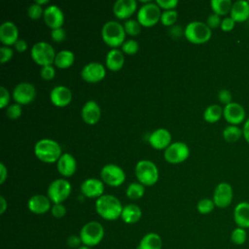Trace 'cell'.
<instances>
[{
    "label": "cell",
    "instance_id": "24",
    "mask_svg": "<svg viewBox=\"0 0 249 249\" xmlns=\"http://www.w3.org/2000/svg\"><path fill=\"white\" fill-rule=\"evenodd\" d=\"M56 168L62 176L70 177L77 169L76 159L69 153H63L56 161Z\"/></svg>",
    "mask_w": 249,
    "mask_h": 249
},
{
    "label": "cell",
    "instance_id": "14",
    "mask_svg": "<svg viewBox=\"0 0 249 249\" xmlns=\"http://www.w3.org/2000/svg\"><path fill=\"white\" fill-rule=\"evenodd\" d=\"M223 117L229 124L238 125L246 121V111L241 104L232 101L224 107Z\"/></svg>",
    "mask_w": 249,
    "mask_h": 249
},
{
    "label": "cell",
    "instance_id": "22",
    "mask_svg": "<svg viewBox=\"0 0 249 249\" xmlns=\"http://www.w3.org/2000/svg\"><path fill=\"white\" fill-rule=\"evenodd\" d=\"M81 116L87 124H95L100 120L101 109L94 100H89L84 104Z\"/></svg>",
    "mask_w": 249,
    "mask_h": 249
},
{
    "label": "cell",
    "instance_id": "44",
    "mask_svg": "<svg viewBox=\"0 0 249 249\" xmlns=\"http://www.w3.org/2000/svg\"><path fill=\"white\" fill-rule=\"evenodd\" d=\"M218 99L219 101L224 104L225 106L232 102V95L229 89H223L218 92Z\"/></svg>",
    "mask_w": 249,
    "mask_h": 249
},
{
    "label": "cell",
    "instance_id": "54",
    "mask_svg": "<svg viewBox=\"0 0 249 249\" xmlns=\"http://www.w3.org/2000/svg\"><path fill=\"white\" fill-rule=\"evenodd\" d=\"M242 131H243V137L245 141L249 144V118H247L246 121L244 122Z\"/></svg>",
    "mask_w": 249,
    "mask_h": 249
},
{
    "label": "cell",
    "instance_id": "29",
    "mask_svg": "<svg viewBox=\"0 0 249 249\" xmlns=\"http://www.w3.org/2000/svg\"><path fill=\"white\" fill-rule=\"evenodd\" d=\"M162 239L156 232L146 233L139 241L137 249H161Z\"/></svg>",
    "mask_w": 249,
    "mask_h": 249
},
{
    "label": "cell",
    "instance_id": "13",
    "mask_svg": "<svg viewBox=\"0 0 249 249\" xmlns=\"http://www.w3.org/2000/svg\"><path fill=\"white\" fill-rule=\"evenodd\" d=\"M12 94L16 103L27 105L34 100L36 96V89L32 84L22 82L15 87Z\"/></svg>",
    "mask_w": 249,
    "mask_h": 249
},
{
    "label": "cell",
    "instance_id": "38",
    "mask_svg": "<svg viewBox=\"0 0 249 249\" xmlns=\"http://www.w3.org/2000/svg\"><path fill=\"white\" fill-rule=\"evenodd\" d=\"M125 33L130 36H136L141 32V24L136 19H127L124 24Z\"/></svg>",
    "mask_w": 249,
    "mask_h": 249
},
{
    "label": "cell",
    "instance_id": "43",
    "mask_svg": "<svg viewBox=\"0 0 249 249\" xmlns=\"http://www.w3.org/2000/svg\"><path fill=\"white\" fill-rule=\"evenodd\" d=\"M51 213L54 218L60 219V218H63L65 216L66 208L62 203H55L52 206Z\"/></svg>",
    "mask_w": 249,
    "mask_h": 249
},
{
    "label": "cell",
    "instance_id": "5",
    "mask_svg": "<svg viewBox=\"0 0 249 249\" xmlns=\"http://www.w3.org/2000/svg\"><path fill=\"white\" fill-rule=\"evenodd\" d=\"M104 233V228L99 222L89 221L82 227L79 235L83 245L94 247L102 241Z\"/></svg>",
    "mask_w": 249,
    "mask_h": 249
},
{
    "label": "cell",
    "instance_id": "21",
    "mask_svg": "<svg viewBox=\"0 0 249 249\" xmlns=\"http://www.w3.org/2000/svg\"><path fill=\"white\" fill-rule=\"evenodd\" d=\"M50 99L54 106L65 107L72 100V92L65 86H56L51 90Z\"/></svg>",
    "mask_w": 249,
    "mask_h": 249
},
{
    "label": "cell",
    "instance_id": "26",
    "mask_svg": "<svg viewBox=\"0 0 249 249\" xmlns=\"http://www.w3.org/2000/svg\"><path fill=\"white\" fill-rule=\"evenodd\" d=\"M230 17L235 22H244L249 18V2L238 0L232 3Z\"/></svg>",
    "mask_w": 249,
    "mask_h": 249
},
{
    "label": "cell",
    "instance_id": "19",
    "mask_svg": "<svg viewBox=\"0 0 249 249\" xmlns=\"http://www.w3.org/2000/svg\"><path fill=\"white\" fill-rule=\"evenodd\" d=\"M51 199L48 196L45 195H34L32 196L27 202L28 210L34 214H45L48 211H51Z\"/></svg>",
    "mask_w": 249,
    "mask_h": 249
},
{
    "label": "cell",
    "instance_id": "49",
    "mask_svg": "<svg viewBox=\"0 0 249 249\" xmlns=\"http://www.w3.org/2000/svg\"><path fill=\"white\" fill-rule=\"evenodd\" d=\"M221 22H222V19L220 18V16L216 15V14H211L208 16L207 19H206V24L209 26V28H217L221 25Z\"/></svg>",
    "mask_w": 249,
    "mask_h": 249
},
{
    "label": "cell",
    "instance_id": "23",
    "mask_svg": "<svg viewBox=\"0 0 249 249\" xmlns=\"http://www.w3.org/2000/svg\"><path fill=\"white\" fill-rule=\"evenodd\" d=\"M137 2L135 0H118L113 5V13L116 18L125 19L136 11Z\"/></svg>",
    "mask_w": 249,
    "mask_h": 249
},
{
    "label": "cell",
    "instance_id": "47",
    "mask_svg": "<svg viewBox=\"0 0 249 249\" xmlns=\"http://www.w3.org/2000/svg\"><path fill=\"white\" fill-rule=\"evenodd\" d=\"M156 3L160 8L163 9L164 11L174 10L178 5L177 0H157Z\"/></svg>",
    "mask_w": 249,
    "mask_h": 249
},
{
    "label": "cell",
    "instance_id": "4",
    "mask_svg": "<svg viewBox=\"0 0 249 249\" xmlns=\"http://www.w3.org/2000/svg\"><path fill=\"white\" fill-rule=\"evenodd\" d=\"M184 36L193 44H204L210 40L212 31L206 23L195 20L187 24L184 30Z\"/></svg>",
    "mask_w": 249,
    "mask_h": 249
},
{
    "label": "cell",
    "instance_id": "58",
    "mask_svg": "<svg viewBox=\"0 0 249 249\" xmlns=\"http://www.w3.org/2000/svg\"><path fill=\"white\" fill-rule=\"evenodd\" d=\"M248 2H249V1H248Z\"/></svg>",
    "mask_w": 249,
    "mask_h": 249
},
{
    "label": "cell",
    "instance_id": "51",
    "mask_svg": "<svg viewBox=\"0 0 249 249\" xmlns=\"http://www.w3.org/2000/svg\"><path fill=\"white\" fill-rule=\"evenodd\" d=\"M66 243L69 247L76 248V249H78L81 245H83L82 240L80 238V235H75V234L68 236V238L66 240Z\"/></svg>",
    "mask_w": 249,
    "mask_h": 249
},
{
    "label": "cell",
    "instance_id": "52",
    "mask_svg": "<svg viewBox=\"0 0 249 249\" xmlns=\"http://www.w3.org/2000/svg\"><path fill=\"white\" fill-rule=\"evenodd\" d=\"M14 46L18 53H23L27 50V43L23 39H18Z\"/></svg>",
    "mask_w": 249,
    "mask_h": 249
},
{
    "label": "cell",
    "instance_id": "57",
    "mask_svg": "<svg viewBox=\"0 0 249 249\" xmlns=\"http://www.w3.org/2000/svg\"><path fill=\"white\" fill-rule=\"evenodd\" d=\"M78 249H92V247H89V246H87V245H81Z\"/></svg>",
    "mask_w": 249,
    "mask_h": 249
},
{
    "label": "cell",
    "instance_id": "34",
    "mask_svg": "<svg viewBox=\"0 0 249 249\" xmlns=\"http://www.w3.org/2000/svg\"><path fill=\"white\" fill-rule=\"evenodd\" d=\"M145 193V186L141 183H131L127 186L125 190L126 196L131 200H136L141 198Z\"/></svg>",
    "mask_w": 249,
    "mask_h": 249
},
{
    "label": "cell",
    "instance_id": "17",
    "mask_svg": "<svg viewBox=\"0 0 249 249\" xmlns=\"http://www.w3.org/2000/svg\"><path fill=\"white\" fill-rule=\"evenodd\" d=\"M80 190L84 196L97 199L103 196L104 185L103 182L97 178H88L81 184Z\"/></svg>",
    "mask_w": 249,
    "mask_h": 249
},
{
    "label": "cell",
    "instance_id": "7",
    "mask_svg": "<svg viewBox=\"0 0 249 249\" xmlns=\"http://www.w3.org/2000/svg\"><path fill=\"white\" fill-rule=\"evenodd\" d=\"M30 55L36 64L43 67L47 65H53L54 63L56 53L51 44L40 41L32 46Z\"/></svg>",
    "mask_w": 249,
    "mask_h": 249
},
{
    "label": "cell",
    "instance_id": "18",
    "mask_svg": "<svg viewBox=\"0 0 249 249\" xmlns=\"http://www.w3.org/2000/svg\"><path fill=\"white\" fill-rule=\"evenodd\" d=\"M150 145L156 150H165L171 144V133L166 128H158L149 136Z\"/></svg>",
    "mask_w": 249,
    "mask_h": 249
},
{
    "label": "cell",
    "instance_id": "36",
    "mask_svg": "<svg viewBox=\"0 0 249 249\" xmlns=\"http://www.w3.org/2000/svg\"><path fill=\"white\" fill-rule=\"evenodd\" d=\"M214 207H215L214 201L213 199H210V198H202L196 204V210L198 211V213L202 215L211 213L214 210Z\"/></svg>",
    "mask_w": 249,
    "mask_h": 249
},
{
    "label": "cell",
    "instance_id": "3",
    "mask_svg": "<svg viewBox=\"0 0 249 249\" xmlns=\"http://www.w3.org/2000/svg\"><path fill=\"white\" fill-rule=\"evenodd\" d=\"M125 30L123 24L116 20H109L105 22L101 29V37L104 43L112 49L122 47L125 39Z\"/></svg>",
    "mask_w": 249,
    "mask_h": 249
},
{
    "label": "cell",
    "instance_id": "10",
    "mask_svg": "<svg viewBox=\"0 0 249 249\" xmlns=\"http://www.w3.org/2000/svg\"><path fill=\"white\" fill-rule=\"evenodd\" d=\"M190 156V149L184 142L171 143L163 153L164 160L172 164H178L185 161Z\"/></svg>",
    "mask_w": 249,
    "mask_h": 249
},
{
    "label": "cell",
    "instance_id": "30",
    "mask_svg": "<svg viewBox=\"0 0 249 249\" xmlns=\"http://www.w3.org/2000/svg\"><path fill=\"white\" fill-rule=\"evenodd\" d=\"M75 60L74 53L69 50H62L58 52L54 58V65L59 69L69 68Z\"/></svg>",
    "mask_w": 249,
    "mask_h": 249
},
{
    "label": "cell",
    "instance_id": "31",
    "mask_svg": "<svg viewBox=\"0 0 249 249\" xmlns=\"http://www.w3.org/2000/svg\"><path fill=\"white\" fill-rule=\"evenodd\" d=\"M223 110L220 105L218 104H212L205 108L203 112V119L205 122L209 124H214L218 122L223 117Z\"/></svg>",
    "mask_w": 249,
    "mask_h": 249
},
{
    "label": "cell",
    "instance_id": "6",
    "mask_svg": "<svg viewBox=\"0 0 249 249\" xmlns=\"http://www.w3.org/2000/svg\"><path fill=\"white\" fill-rule=\"evenodd\" d=\"M135 176L139 183L150 187L158 182L159 170L153 161L141 160L135 165Z\"/></svg>",
    "mask_w": 249,
    "mask_h": 249
},
{
    "label": "cell",
    "instance_id": "37",
    "mask_svg": "<svg viewBox=\"0 0 249 249\" xmlns=\"http://www.w3.org/2000/svg\"><path fill=\"white\" fill-rule=\"evenodd\" d=\"M178 18V13L175 10L163 11L160 16V22L164 26H171L173 25Z\"/></svg>",
    "mask_w": 249,
    "mask_h": 249
},
{
    "label": "cell",
    "instance_id": "25",
    "mask_svg": "<svg viewBox=\"0 0 249 249\" xmlns=\"http://www.w3.org/2000/svg\"><path fill=\"white\" fill-rule=\"evenodd\" d=\"M233 221L236 227L242 229L249 228V202L240 201L233 209Z\"/></svg>",
    "mask_w": 249,
    "mask_h": 249
},
{
    "label": "cell",
    "instance_id": "56",
    "mask_svg": "<svg viewBox=\"0 0 249 249\" xmlns=\"http://www.w3.org/2000/svg\"><path fill=\"white\" fill-rule=\"evenodd\" d=\"M35 3H37V4L40 5V6H42V5L48 4V3H49V0H36Z\"/></svg>",
    "mask_w": 249,
    "mask_h": 249
},
{
    "label": "cell",
    "instance_id": "16",
    "mask_svg": "<svg viewBox=\"0 0 249 249\" xmlns=\"http://www.w3.org/2000/svg\"><path fill=\"white\" fill-rule=\"evenodd\" d=\"M44 21L52 30L62 27L64 23V14L56 5H50L44 10Z\"/></svg>",
    "mask_w": 249,
    "mask_h": 249
},
{
    "label": "cell",
    "instance_id": "33",
    "mask_svg": "<svg viewBox=\"0 0 249 249\" xmlns=\"http://www.w3.org/2000/svg\"><path fill=\"white\" fill-rule=\"evenodd\" d=\"M211 9L214 14L218 16H227L231 13L232 2L231 0H211Z\"/></svg>",
    "mask_w": 249,
    "mask_h": 249
},
{
    "label": "cell",
    "instance_id": "42",
    "mask_svg": "<svg viewBox=\"0 0 249 249\" xmlns=\"http://www.w3.org/2000/svg\"><path fill=\"white\" fill-rule=\"evenodd\" d=\"M40 76L45 81H51L55 76V70L53 65L43 66L40 70Z\"/></svg>",
    "mask_w": 249,
    "mask_h": 249
},
{
    "label": "cell",
    "instance_id": "35",
    "mask_svg": "<svg viewBox=\"0 0 249 249\" xmlns=\"http://www.w3.org/2000/svg\"><path fill=\"white\" fill-rule=\"evenodd\" d=\"M247 231L245 229L236 227L231 232V240L235 245H242L246 242Z\"/></svg>",
    "mask_w": 249,
    "mask_h": 249
},
{
    "label": "cell",
    "instance_id": "1",
    "mask_svg": "<svg viewBox=\"0 0 249 249\" xmlns=\"http://www.w3.org/2000/svg\"><path fill=\"white\" fill-rule=\"evenodd\" d=\"M123 208L120 199L112 195H103L95 201L97 214L107 221H115L121 218Z\"/></svg>",
    "mask_w": 249,
    "mask_h": 249
},
{
    "label": "cell",
    "instance_id": "11",
    "mask_svg": "<svg viewBox=\"0 0 249 249\" xmlns=\"http://www.w3.org/2000/svg\"><path fill=\"white\" fill-rule=\"evenodd\" d=\"M102 182L111 187H119L125 180V173L122 167L114 163L105 164L100 171Z\"/></svg>",
    "mask_w": 249,
    "mask_h": 249
},
{
    "label": "cell",
    "instance_id": "12",
    "mask_svg": "<svg viewBox=\"0 0 249 249\" xmlns=\"http://www.w3.org/2000/svg\"><path fill=\"white\" fill-rule=\"evenodd\" d=\"M212 199L218 208H227L230 206L233 199V190L231 184L227 182L219 183L214 189Z\"/></svg>",
    "mask_w": 249,
    "mask_h": 249
},
{
    "label": "cell",
    "instance_id": "39",
    "mask_svg": "<svg viewBox=\"0 0 249 249\" xmlns=\"http://www.w3.org/2000/svg\"><path fill=\"white\" fill-rule=\"evenodd\" d=\"M139 51V44L137 41L133 39L125 40L124 43L122 45V52L125 54H135Z\"/></svg>",
    "mask_w": 249,
    "mask_h": 249
},
{
    "label": "cell",
    "instance_id": "9",
    "mask_svg": "<svg viewBox=\"0 0 249 249\" xmlns=\"http://www.w3.org/2000/svg\"><path fill=\"white\" fill-rule=\"evenodd\" d=\"M160 8L157 3H146L140 7L137 12V20L144 27H151L160 20Z\"/></svg>",
    "mask_w": 249,
    "mask_h": 249
},
{
    "label": "cell",
    "instance_id": "2",
    "mask_svg": "<svg viewBox=\"0 0 249 249\" xmlns=\"http://www.w3.org/2000/svg\"><path fill=\"white\" fill-rule=\"evenodd\" d=\"M34 154L38 160L46 163H53L57 161L62 155L60 145L49 138H44L36 142L34 146Z\"/></svg>",
    "mask_w": 249,
    "mask_h": 249
},
{
    "label": "cell",
    "instance_id": "15",
    "mask_svg": "<svg viewBox=\"0 0 249 249\" xmlns=\"http://www.w3.org/2000/svg\"><path fill=\"white\" fill-rule=\"evenodd\" d=\"M106 76V70L100 62H89L81 70V77L88 83H98Z\"/></svg>",
    "mask_w": 249,
    "mask_h": 249
},
{
    "label": "cell",
    "instance_id": "53",
    "mask_svg": "<svg viewBox=\"0 0 249 249\" xmlns=\"http://www.w3.org/2000/svg\"><path fill=\"white\" fill-rule=\"evenodd\" d=\"M8 177V170L7 167L3 162L0 163V184H3Z\"/></svg>",
    "mask_w": 249,
    "mask_h": 249
},
{
    "label": "cell",
    "instance_id": "27",
    "mask_svg": "<svg viewBox=\"0 0 249 249\" xmlns=\"http://www.w3.org/2000/svg\"><path fill=\"white\" fill-rule=\"evenodd\" d=\"M105 63L109 70L116 72L123 68L124 64V54L119 49H111L105 57Z\"/></svg>",
    "mask_w": 249,
    "mask_h": 249
},
{
    "label": "cell",
    "instance_id": "32",
    "mask_svg": "<svg viewBox=\"0 0 249 249\" xmlns=\"http://www.w3.org/2000/svg\"><path fill=\"white\" fill-rule=\"evenodd\" d=\"M222 135L226 142L234 143L237 142L243 136V131L242 128H240L238 125L229 124L224 128Z\"/></svg>",
    "mask_w": 249,
    "mask_h": 249
},
{
    "label": "cell",
    "instance_id": "45",
    "mask_svg": "<svg viewBox=\"0 0 249 249\" xmlns=\"http://www.w3.org/2000/svg\"><path fill=\"white\" fill-rule=\"evenodd\" d=\"M14 52L10 47L3 46L0 48V61L2 64L8 62L13 57Z\"/></svg>",
    "mask_w": 249,
    "mask_h": 249
},
{
    "label": "cell",
    "instance_id": "8",
    "mask_svg": "<svg viewBox=\"0 0 249 249\" xmlns=\"http://www.w3.org/2000/svg\"><path fill=\"white\" fill-rule=\"evenodd\" d=\"M72 187L66 179H55L48 187L47 196L53 204L62 203L71 194Z\"/></svg>",
    "mask_w": 249,
    "mask_h": 249
},
{
    "label": "cell",
    "instance_id": "28",
    "mask_svg": "<svg viewBox=\"0 0 249 249\" xmlns=\"http://www.w3.org/2000/svg\"><path fill=\"white\" fill-rule=\"evenodd\" d=\"M141 217L142 210L138 205L129 203L124 206L121 218L125 224H135L141 219Z\"/></svg>",
    "mask_w": 249,
    "mask_h": 249
},
{
    "label": "cell",
    "instance_id": "55",
    "mask_svg": "<svg viewBox=\"0 0 249 249\" xmlns=\"http://www.w3.org/2000/svg\"><path fill=\"white\" fill-rule=\"evenodd\" d=\"M7 207H8V203L5 199V197L3 196H0V214H4L5 211L7 210Z\"/></svg>",
    "mask_w": 249,
    "mask_h": 249
},
{
    "label": "cell",
    "instance_id": "20",
    "mask_svg": "<svg viewBox=\"0 0 249 249\" xmlns=\"http://www.w3.org/2000/svg\"><path fill=\"white\" fill-rule=\"evenodd\" d=\"M18 40V29L13 21H5L0 25V41L4 46H13Z\"/></svg>",
    "mask_w": 249,
    "mask_h": 249
},
{
    "label": "cell",
    "instance_id": "40",
    "mask_svg": "<svg viewBox=\"0 0 249 249\" xmlns=\"http://www.w3.org/2000/svg\"><path fill=\"white\" fill-rule=\"evenodd\" d=\"M21 114H22L21 105L18 103L11 104L6 109V115L11 120H18L21 116Z\"/></svg>",
    "mask_w": 249,
    "mask_h": 249
},
{
    "label": "cell",
    "instance_id": "46",
    "mask_svg": "<svg viewBox=\"0 0 249 249\" xmlns=\"http://www.w3.org/2000/svg\"><path fill=\"white\" fill-rule=\"evenodd\" d=\"M51 38L54 42H57V43L62 42L66 38V32H65V30L62 27L53 29L51 31Z\"/></svg>",
    "mask_w": 249,
    "mask_h": 249
},
{
    "label": "cell",
    "instance_id": "50",
    "mask_svg": "<svg viewBox=\"0 0 249 249\" xmlns=\"http://www.w3.org/2000/svg\"><path fill=\"white\" fill-rule=\"evenodd\" d=\"M235 21L231 18V17H226L222 19V22H221V29L224 31V32H230L231 31L233 28H234V25H235Z\"/></svg>",
    "mask_w": 249,
    "mask_h": 249
},
{
    "label": "cell",
    "instance_id": "41",
    "mask_svg": "<svg viewBox=\"0 0 249 249\" xmlns=\"http://www.w3.org/2000/svg\"><path fill=\"white\" fill-rule=\"evenodd\" d=\"M27 15L31 19H38L44 15V10L42 6L38 5L37 3H33L28 7Z\"/></svg>",
    "mask_w": 249,
    "mask_h": 249
},
{
    "label": "cell",
    "instance_id": "48",
    "mask_svg": "<svg viewBox=\"0 0 249 249\" xmlns=\"http://www.w3.org/2000/svg\"><path fill=\"white\" fill-rule=\"evenodd\" d=\"M9 102H10V92L4 86H1V88H0V108L4 109L6 106H8Z\"/></svg>",
    "mask_w": 249,
    "mask_h": 249
}]
</instances>
